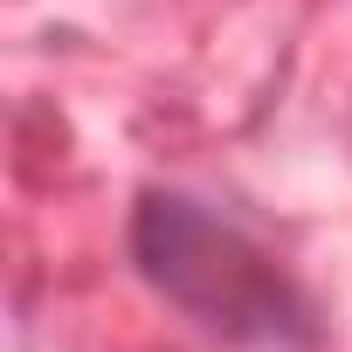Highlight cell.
Segmentation results:
<instances>
[{"label":"cell","instance_id":"obj_1","mask_svg":"<svg viewBox=\"0 0 352 352\" xmlns=\"http://www.w3.org/2000/svg\"><path fill=\"white\" fill-rule=\"evenodd\" d=\"M131 256L145 283L180 304L194 324L235 338V345H311V304L304 290L263 256L235 221L187 194H145L131 214Z\"/></svg>","mask_w":352,"mask_h":352}]
</instances>
